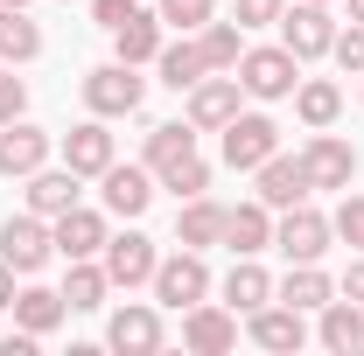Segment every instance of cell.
Listing matches in <instances>:
<instances>
[{"instance_id":"5bb4252c","label":"cell","mask_w":364,"mask_h":356,"mask_svg":"<svg viewBox=\"0 0 364 356\" xmlns=\"http://www.w3.org/2000/svg\"><path fill=\"white\" fill-rule=\"evenodd\" d=\"M98 259H105V279H112V287H140V279H154V266H161V259H154V245H147L140 230L105 238V252H98Z\"/></svg>"},{"instance_id":"f1b7e54d","label":"cell","mask_w":364,"mask_h":356,"mask_svg":"<svg viewBox=\"0 0 364 356\" xmlns=\"http://www.w3.org/2000/svg\"><path fill=\"white\" fill-rule=\"evenodd\" d=\"M225 301H231V314H252V308H267V301H273V279L252 266V259H238L231 279H225Z\"/></svg>"},{"instance_id":"603a6c76","label":"cell","mask_w":364,"mask_h":356,"mask_svg":"<svg viewBox=\"0 0 364 356\" xmlns=\"http://www.w3.org/2000/svg\"><path fill=\"white\" fill-rule=\"evenodd\" d=\"M273 301H287V308H301V314H322L329 301H336V287H329V272L316 266H294L280 287H273Z\"/></svg>"},{"instance_id":"7bdbcfd3","label":"cell","mask_w":364,"mask_h":356,"mask_svg":"<svg viewBox=\"0 0 364 356\" xmlns=\"http://www.w3.org/2000/svg\"><path fill=\"white\" fill-rule=\"evenodd\" d=\"M0 7H28V0H0Z\"/></svg>"},{"instance_id":"cb8c5ba5","label":"cell","mask_w":364,"mask_h":356,"mask_svg":"<svg viewBox=\"0 0 364 356\" xmlns=\"http://www.w3.org/2000/svg\"><path fill=\"white\" fill-rule=\"evenodd\" d=\"M182 161H196V126H154L147 133V168H154V182L176 175Z\"/></svg>"},{"instance_id":"8d00e7d4","label":"cell","mask_w":364,"mask_h":356,"mask_svg":"<svg viewBox=\"0 0 364 356\" xmlns=\"http://www.w3.org/2000/svg\"><path fill=\"white\" fill-rule=\"evenodd\" d=\"M280 7H287V0H238L231 21H238V28H267V21H280Z\"/></svg>"},{"instance_id":"836d02e7","label":"cell","mask_w":364,"mask_h":356,"mask_svg":"<svg viewBox=\"0 0 364 356\" xmlns=\"http://www.w3.org/2000/svg\"><path fill=\"white\" fill-rule=\"evenodd\" d=\"M329 56H336L343 70H358V77H364V21H350V28H336V43H329Z\"/></svg>"},{"instance_id":"4316f807","label":"cell","mask_w":364,"mask_h":356,"mask_svg":"<svg viewBox=\"0 0 364 356\" xmlns=\"http://www.w3.org/2000/svg\"><path fill=\"white\" fill-rule=\"evenodd\" d=\"M322 350H336V356L364 350V314H358V301H329V308H322Z\"/></svg>"},{"instance_id":"5b68a950","label":"cell","mask_w":364,"mask_h":356,"mask_svg":"<svg viewBox=\"0 0 364 356\" xmlns=\"http://www.w3.org/2000/svg\"><path fill=\"white\" fill-rule=\"evenodd\" d=\"M280 43L294 49L301 63H309V56H329V43H336L329 7H322V0H294V7H280Z\"/></svg>"},{"instance_id":"74e56055","label":"cell","mask_w":364,"mask_h":356,"mask_svg":"<svg viewBox=\"0 0 364 356\" xmlns=\"http://www.w3.org/2000/svg\"><path fill=\"white\" fill-rule=\"evenodd\" d=\"M21 112H28V84L0 70V126H7V119H21Z\"/></svg>"},{"instance_id":"d590c367","label":"cell","mask_w":364,"mask_h":356,"mask_svg":"<svg viewBox=\"0 0 364 356\" xmlns=\"http://www.w3.org/2000/svg\"><path fill=\"white\" fill-rule=\"evenodd\" d=\"M161 189H176V196H203V189H210V168H203V154H196V161H182L176 175H161Z\"/></svg>"},{"instance_id":"9c48e42d","label":"cell","mask_w":364,"mask_h":356,"mask_svg":"<svg viewBox=\"0 0 364 356\" xmlns=\"http://www.w3.org/2000/svg\"><path fill=\"white\" fill-rule=\"evenodd\" d=\"M238 119V77H196L189 84V126L196 133H225Z\"/></svg>"},{"instance_id":"52a82bcc","label":"cell","mask_w":364,"mask_h":356,"mask_svg":"<svg viewBox=\"0 0 364 356\" xmlns=\"http://www.w3.org/2000/svg\"><path fill=\"white\" fill-rule=\"evenodd\" d=\"M49 252H56L49 217H36V210H28V217H7V223H0V259H7L14 272H36Z\"/></svg>"},{"instance_id":"ba28073f","label":"cell","mask_w":364,"mask_h":356,"mask_svg":"<svg viewBox=\"0 0 364 356\" xmlns=\"http://www.w3.org/2000/svg\"><path fill=\"white\" fill-rule=\"evenodd\" d=\"M267 154H280V126H273L267 112H238L225 126V161L231 168H259Z\"/></svg>"},{"instance_id":"d6a6232c","label":"cell","mask_w":364,"mask_h":356,"mask_svg":"<svg viewBox=\"0 0 364 356\" xmlns=\"http://www.w3.org/2000/svg\"><path fill=\"white\" fill-rule=\"evenodd\" d=\"M161 21L182 28V35H196V28L210 21V0H161Z\"/></svg>"},{"instance_id":"e0dca14e","label":"cell","mask_w":364,"mask_h":356,"mask_svg":"<svg viewBox=\"0 0 364 356\" xmlns=\"http://www.w3.org/2000/svg\"><path fill=\"white\" fill-rule=\"evenodd\" d=\"M98 182H105V210H112V217H140V210L154 203V168H119V161H112Z\"/></svg>"},{"instance_id":"2e32d148","label":"cell","mask_w":364,"mask_h":356,"mask_svg":"<svg viewBox=\"0 0 364 356\" xmlns=\"http://www.w3.org/2000/svg\"><path fill=\"white\" fill-rule=\"evenodd\" d=\"M105 343L119 356H154L161 350V314L154 308H119L112 321H105Z\"/></svg>"},{"instance_id":"44dd1931","label":"cell","mask_w":364,"mask_h":356,"mask_svg":"<svg viewBox=\"0 0 364 356\" xmlns=\"http://www.w3.org/2000/svg\"><path fill=\"white\" fill-rule=\"evenodd\" d=\"M112 56H119V63H154V56H161V14H127V21H119V28H112Z\"/></svg>"},{"instance_id":"9a60e30c","label":"cell","mask_w":364,"mask_h":356,"mask_svg":"<svg viewBox=\"0 0 364 356\" xmlns=\"http://www.w3.org/2000/svg\"><path fill=\"white\" fill-rule=\"evenodd\" d=\"M63 168H77V175H105V168H112V133H105L98 112H91L85 126L63 133Z\"/></svg>"},{"instance_id":"8992f818","label":"cell","mask_w":364,"mask_h":356,"mask_svg":"<svg viewBox=\"0 0 364 356\" xmlns=\"http://www.w3.org/2000/svg\"><path fill=\"white\" fill-rule=\"evenodd\" d=\"M301 168H309V189H350L358 182V147L336 133H316L301 147Z\"/></svg>"},{"instance_id":"8fae6325","label":"cell","mask_w":364,"mask_h":356,"mask_svg":"<svg viewBox=\"0 0 364 356\" xmlns=\"http://www.w3.org/2000/svg\"><path fill=\"white\" fill-rule=\"evenodd\" d=\"M49 238H56V252H63V259H98L112 230H105V217H98V210H85V203H77V210L49 217Z\"/></svg>"},{"instance_id":"ee69618b","label":"cell","mask_w":364,"mask_h":356,"mask_svg":"<svg viewBox=\"0 0 364 356\" xmlns=\"http://www.w3.org/2000/svg\"><path fill=\"white\" fill-rule=\"evenodd\" d=\"M322 7H329V0H322Z\"/></svg>"},{"instance_id":"4dcf8cb0","label":"cell","mask_w":364,"mask_h":356,"mask_svg":"<svg viewBox=\"0 0 364 356\" xmlns=\"http://www.w3.org/2000/svg\"><path fill=\"white\" fill-rule=\"evenodd\" d=\"M294 112H301V126H316V133H322V126H336V112H343V91L322 84V77H316V84H294Z\"/></svg>"},{"instance_id":"7402d4cb","label":"cell","mask_w":364,"mask_h":356,"mask_svg":"<svg viewBox=\"0 0 364 356\" xmlns=\"http://www.w3.org/2000/svg\"><path fill=\"white\" fill-rule=\"evenodd\" d=\"M252 343L259 350H301L309 343V328H301V308H252Z\"/></svg>"},{"instance_id":"277c9868","label":"cell","mask_w":364,"mask_h":356,"mask_svg":"<svg viewBox=\"0 0 364 356\" xmlns=\"http://www.w3.org/2000/svg\"><path fill=\"white\" fill-rule=\"evenodd\" d=\"M203 294H210V266H203V252L182 245L176 259L154 266V301H161V308H196Z\"/></svg>"},{"instance_id":"ac0fdd59","label":"cell","mask_w":364,"mask_h":356,"mask_svg":"<svg viewBox=\"0 0 364 356\" xmlns=\"http://www.w3.org/2000/svg\"><path fill=\"white\" fill-rule=\"evenodd\" d=\"M77 168H36V175H28V210H36V217H63V210H77Z\"/></svg>"},{"instance_id":"b9f144b4","label":"cell","mask_w":364,"mask_h":356,"mask_svg":"<svg viewBox=\"0 0 364 356\" xmlns=\"http://www.w3.org/2000/svg\"><path fill=\"white\" fill-rule=\"evenodd\" d=\"M350 21H364V0H350Z\"/></svg>"},{"instance_id":"d6986e66","label":"cell","mask_w":364,"mask_h":356,"mask_svg":"<svg viewBox=\"0 0 364 356\" xmlns=\"http://www.w3.org/2000/svg\"><path fill=\"white\" fill-rule=\"evenodd\" d=\"M225 245L238 252V259H259L273 245V217L267 203H238V210H225Z\"/></svg>"},{"instance_id":"30bf717a","label":"cell","mask_w":364,"mask_h":356,"mask_svg":"<svg viewBox=\"0 0 364 356\" xmlns=\"http://www.w3.org/2000/svg\"><path fill=\"white\" fill-rule=\"evenodd\" d=\"M252 175H259V203H267V210L309 203V168H301V154H267Z\"/></svg>"},{"instance_id":"e575fe53","label":"cell","mask_w":364,"mask_h":356,"mask_svg":"<svg viewBox=\"0 0 364 356\" xmlns=\"http://www.w3.org/2000/svg\"><path fill=\"white\" fill-rule=\"evenodd\" d=\"M336 238H343V245H350V252H364V196H343V210H336Z\"/></svg>"},{"instance_id":"d4e9b609","label":"cell","mask_w":364,"mask_h":356,"mask_svg":"<svg viewBox=\"0 0 364 356\" xmlns=\"http://www.w3.org/2000/svg\"><path fill=\"white\" fill-rule=\"evenodd\" d=\"M105 294H112L105 266H91V259H70V279H63V308H70V314H91V308H105Z\"/></svg>"},{"instance_id":"1f68e13d","label":"cell","mask_w":364,"mask_h":356,"mask_svg":"<svg viewBox=\"0 0 364 356\" xmlns=\"http://www.w3.org/2000/svg\"><path fill=\"white\" fill-rule=\"evenodd\" d=\"M14 321H21L28 335H49V328L63 321V294H49V287H28V294H14Z\"/></svg>"},{"instance_id":"f35d334b","label":"cell","mask_w":364,"mask_h":356,"mask_svg":"<svg viewBox=\"0 0 364 356\" xmlns=\"http://www.w3.org/2000/svg\"><path fill=\"white\" fill-rule=\"evenodd\" d=\"M134 7H140V0H91V21H98V28H119Z\"/></svg>"},{"instance_id":"f546056e","label":"cell","mask_w":364,"mask_h":356,"mask_svg":"<svg viewBox=\"0 0 364 356\" xmlns=\"http://www.w3.org/2000/svg\"><path fill=\"white\" fill-rule=\"evenodd\" d=\"M154 63H161V84H176V91H189L196 77H210L203 49L189 43V35H182V43H161V56H154Z\"/></svg>"},{"instance_id":"7c38bea8","label":"cell","mask_w":364,"mask_h":356,"mask_svg":"<svg viewBox=\"0 0 364 356\" xmlns=\"http://www.w3.org/2000/svg\"><path fill=\"white\" fill-rule=\"evenodd\" d=\"M182 343H189L196 356H225L231 343H238V314L231 308H203V301L182 308Z\"/></svg>"},{"instance_id":"6da1fadb","label":"cell","mask_w":364,"mask_h":356,"mask_svg":"<svg viewBox=\"0 0 364 356\" xmlns=\"http://www.w3.org/2000/svg\"><path fill=\"white\" fill-rule=\"evenodd\" d=\"M301 84V56L280 43V49H245L238 56V91H252V98H287V91Z\"/></svg>"},{"instance_id":"3957f363","label":"cell","mask_w":364,"mask_h":356,"mask_svg":"<svg viewBox=\"0 0 364 356\" xmlns=\"http://www.w3.org/2000/svg\"><path fill=\"white\" fill-rule=\"evenodd\" d=\"M140 91L147 84L134 77V63L112 56V63H98V70L85 77V105L98 112V119H127V112H140Z\"/></svg>"},{"instance_id":"484cf974","label":"cell","mask_w":364,"mask_h":356,"mask_svg":"<svg viewBox=\"0 0 364 356\" xmlns=\"http://www.w3.org/2000/svg\"><path fill=\"white\" fill-rule=\"evenodd\" d=\"M43 56V28L21 7H0V63H36Z\"/></svg>"},{"instance_id":"4fadbf2b","label":"cell","mask_w":364,"mask_h":356,"mask_svg":"<svg viewBox=\"0 0 364 356\" xmlns=\"http://www.w3.org/2000/svg\"><path fill=\"white\" fill-rule=\"evenodd\" d=\"M43 161H49V133L43 126H28V119H7V126H0V175L28 182Z\"/></svg>"},{"instance_id":"ab89813d","label":"cell","mask_w":364,"mask_h":356,"mask_svg":"<svg viewBox=\"0 0 364 356\" xmlns=\"http://www.w3.org/2000/svg\"><path fill=\"white\" fill-rule=\"evenodd\" d=\"M343 301H364V252L350 259V272H343Z\"/></svg>"},{"instance_id":"7a4b0ae2","label":"cell","mask_w":364,"mask_h":356,"mask_svg":"<svg viewBox=\"0 0 364 356\" xmlns=\"http://www.w3.org/2000/svg\"><path fill=\"white\" fill-rule=\"evenodd\" d=\"M329 238H336V223L322 217V210H309V203H294L287 217L273 223V245L287 252V266H316L322 252H329Z\"/></svg>"},{"instance_id":"83f0119b","label":"cell","mask_w":364,"mask_h":356,"mask_svg":"<svg viewBox=\"0 0 364 356\" xmlns=\"http://www.w3.org/2000/svg\"><path fill=\"white\" fill-rule=\"evenodd\" d=\"M196 49H203L210 70H238V56H245V28H238V21H203V28H196Z\"/></svg>"},{"instance_id":"60d3db41","label":"cell","mask_w":364,"mask_h":356,"mask_svg":"<svg viewBox=\"0 0 364 356\" xmlns=\"http://www.w3.org/2000/svg\"><path fill=\"white\" fill-rule=\"evenodd\" d=\"M0 308H14V266L0 259Z\"/></svg>"},{"instance_id":"ffe728a7","label":"cell","mask_w":364,"mask_h":356,"mask_svg":"<svg viewBox=\"0 0 364 356\" xmlns=\"http://www.w3.org/2000/svg\"><path fill=\"white\" fill-rule=\"evenodd\" d=\"M176 245H189V252L225 245V210H218V203H203V196H182V210H176Z\"/></svg>"}]
</instances>
